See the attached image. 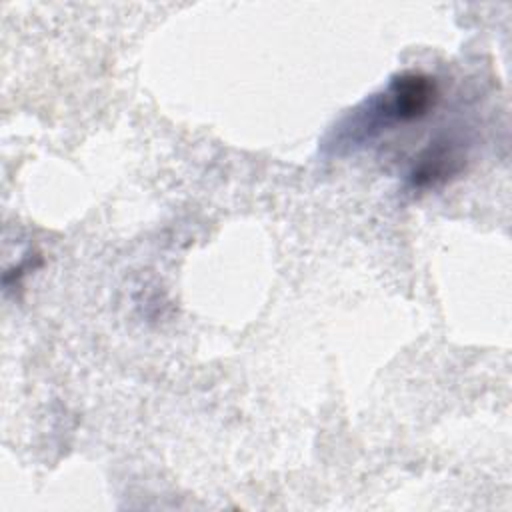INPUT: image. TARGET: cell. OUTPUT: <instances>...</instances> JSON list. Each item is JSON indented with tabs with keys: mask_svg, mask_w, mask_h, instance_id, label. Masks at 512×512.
<instances>
[{
	"mask_svg": "<svg viewBox=\"0 0 512 512\" xmlns=\"http://www.w3.org/2000/svg\"><path fill=\"white\" fill-rule=\"evenodd\" d=\"M436 100V82L424 74L406 72L396 76L382 98L374 104L378 120H414L424 116Z\"/></svg>",
	"mask_w": 512,
	"mask_h": 512,
	"instance_id": "1",
	"label": "cell"
},
{
	"mask_svg": "<svg viewBox=\"0 0 512 512\" xmlns=\"http://www.w3.org/2000/svg\"><path fill=\"white\" fill-rule=\"evenodd\" d=\"M454 164H456L454 152L444 144H436L434 148H428L422 154V158L418 160L412 172V180L416 186L434 184L438 180H444L448 174H452L456 170Z\"/></svg>",
	"mask_w": 512,
	"mask_h": 512,
	"instance_id": "2",
	"label": "cell"
}]
</instances>
